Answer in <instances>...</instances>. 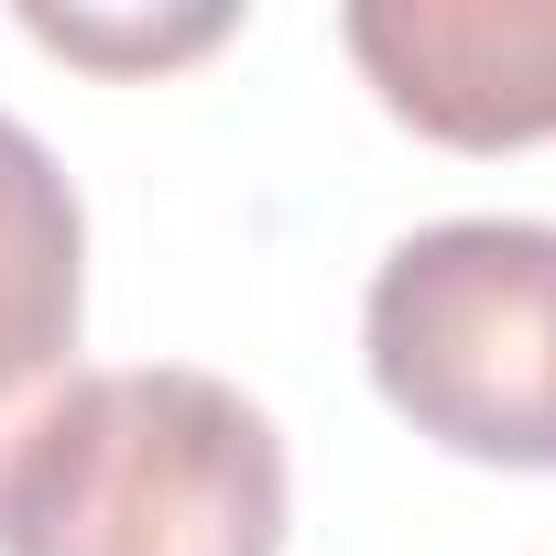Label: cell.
<instances>
[{
	"mask_svg": "<svg viewBox=\"0 0 556 556\" xmlns=\"http://www.w3.org/2000/svg\"><path fill=\"white\" fill-rule=\"evenodd\" d=\"M295 469L273 415L186 361L77 371L12 469V556H285Z\"/></svg>",
	"mask_w": 556,
	"mask_h": 556,
	"instance_id": "6da1fadb",
	"label": "cell"
},
{
	"mask_svg": "<svg viewBox=\"0 0 556 556\" xmlns=\"http://www.w3.org/2000/svg\"><path fill=\"white\" fill-rule=\"evenodd\" d=\"M371 382L447 458L556 469V229L437 218L371 273Z\"/></svg>",
	"mask_w": 556,
	"mask_h": 556,
	"instance_id": "7a4b0ae2",
	"label": "cell"
},
{
	"mask_svg": "<svg viewBox=\"0 0 556 556\" xmlns=\"http://www.w3.org/2000/svg\"><path fill=\"white\" fill-rule=\"evenodd\" d=\"M350 55L382 110L447 153L556 142V0H361Z\"/></svg>",
	"mask_w": 556,
	"mask_h": 556,
	"instance_id": "3957f363",
	"label": "cell"
},
{
	"mask_svg": "<svg viewBox=\"0 0 556 556\" xmlns=\"http://www.w3.org/2000/svg\"><path fill=\"white\" fill-rule=\"evenodd\" d=\"M77 317H88V218L66 164L0 110V502L23 447L77 393Z\"/></svg>",
	"mask_w": 556,
	"mask_h": 556,
	"instance_id": "277c9868",
	"label": "cell"
},
{
	"mask_svg": "<svg viewBox=\"0 0 556 556\" xmlns=\"http://www.w3.org/2000/svg\"><path fill=\"white\" fill-rule=\"evenodd\" d=\"M229 34V12H197V23H77V12H34V45H55V55H88V66H164V55H197V45H218Z\"/></svg>",
	"mask_w": 556,
	"mask_h": 556,
	"instance_id": "5b68a950",
	"label": "cell"
}]
</instances>
